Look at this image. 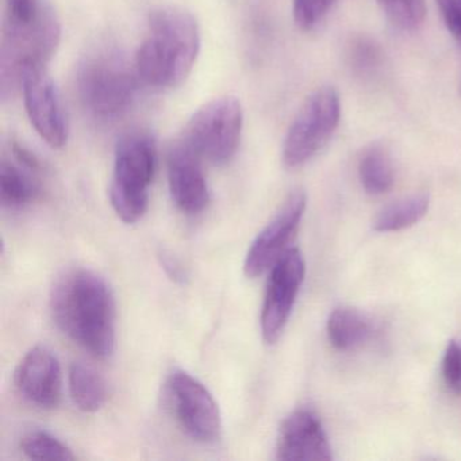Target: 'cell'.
<instances>
[{"instance_id":"ba28073f","label":"cell","mask_w":461,"mask_h":461,"mask_svg":"<svg viewBox=\"0 0 461 461\" xmlns=\"http://www.w3.org/2000/svg\"><path fill=\"white\" fill-rule=\"evenodd\" d=\"M168 391L177 422L187 436L201 444L220 439V407L203 383L188 372L175 371L169 376Z\"/></svg>"},{"instance_id":"d4e9b609","label":"cell","mask_w":461,"mask_h":461,"mask_svg":"<svg viewBox=\"0 0 461 461\" xmlns=\"http://www.w3.org/2000/svg\"><path fill=\"white\" fill-rule=\"evenodd\" d=\"M453 36L461 32V0H436Z\"/></svg>"},{"instance_id":"9a60e30c","label":"cell","mask_w":461,"mask_h":461,"mask_svg":"<svg viewBox=\"0 0 461 461\" xmlns=\"http://www.w3.org/2000/svg\"><path fill=\"white\" fill-rule=\"evenodd\" d=\"M374 333L371 320L357 309L339 307L328 320V337L336 349L348 350L360 348Z\"/></svg>"},{"instance_id":"7a4b0ae2","label":"cell","mask_w":461,"mask_h":461,"mask_svg":"<svg viewBox=\"0 0 461 461\" xmlns=\"http://www.w3.org/2000/svg\"><path fill=\"white\" fill-rule=\"evenodd\" d=\"M60 40V20L50 0H5L0 50L4 98L21 90L26 72L47 67Z\"/></svg>"},{"instance_id":"603a6c76","label":"cell","mask_w":461,"mask_h":461,"mask_svg":"<svg viewBox=\"0 0 461 461\" xmlns=\"http://www.w3.org/2000/svg\"><path fill=\"white\" fill-rule=\"evenodd\" d=\"M382 52L375 42L368 39H358L350 48V61L353 69L360 75H371L379 68Z\"/></svg>"},{"instance_id":"ac0fdd59","label":"cell","mask_w":461,"mask_h":461,"mask_svg":"<svg viewBox=\"0 0 461 461\" xmlns=\"http://www.w3.org/2000/svg\"><path fill=\"white\" fill-rule=\"evenodd\" d=\"M430 199L426 194L409 196L393 202L382 210L374 220V230L379 233L401 231L420 222L429 210Z\"/></svg>"},{"instance_id":"6da1fadb","label":"cell","mask_w":461,"mask_h":461,"mask_svg":"<svg viewBox=\"0 0 461 461\" xmlns=\"http://www.w3.org/2000/svg\"><path fill=\"white\" fill-rule=\"evenodd\" d=\"M50 310L58 328L86 352L96 358L114 353V295L95 272L77 268L59 277L52 288Z\"/></svg>"},{"instance_id":"5b68a950","label":"cell","mask_w":461,"mask_h":461,"mask_svg":"<svg viewBox=\"0 0 461 461\" xmlns=\"http://www.w3.org/2000/svg\"><path fill=\"white\" fill-rule=\"evenodd\" d=\"M158 164L155 140L144 131H133L120 140L115 150L110 202L125 223H136L149 206V187Z\"/></svg>"},{"instance_id":"7c38bea8","label":"cell","mask_w":461,"mask_h":461,"mask_svg":"<svg viewBox=\"0 0 461 461\" xmlns=\"http://www.w3.org/2000/svg\"><path fill=\"white\" fill-rule=\"evenodd\" d=\"M201 160L185 140L175 144L168 152L169 191L177 209L185 214H199L209 206V185Z\"/></svg>"},{"instance_id":"277c9868","label":"cell","mask_w":461,"mask_h":461,"mask_svg":"<svg viewBox=\"0 0 461 461\" xmlns=\"http://www.w3.org/2000/svg\"><path fill=\"white\" fill-rule=\"evenodd\" d=\"M139 80L136 67L131 69L122 56L113 50H96L77 69V95L91 117L117 120L133 106Z\"/></svg>"},{"instance_id":"d6986e66","label":"cell","mask_w":461,"mask_h":461,"mask_svg":"<svg viewBox=\"0 0 461 461\" xmlns=\"http://www.w3.org/2000/svg\"><path fill=\"white\" fill-rule=\"evenodd\" d=\"M40 187L25 171L9 161L0 166V201L7 209H21L36 201Z\"/></svg>"},{"instance_id":"8992f818","label":"cell","mask_w":461,"mask_h":461,"mask_svg":"<svg viewBox=\"0 0 461 461\" xmlns=\"http://www.w3.org/2000/svg\"><path fill=\"white\" fill-rule=\"evenodd\" d=\"M244 128V112L239 99H212L191 117L185 141L199 158L215 166H225L236 156Z\"/></svg>"},{"instance_id":"44dd1931","label":"cell","mask_w":461,"mask_h":461,"mask_svg":"<svg viewBox=\"0 0 461 461\" xmlns=\"http://www.w3.org/2000/svg\"><path fill=\"white\" fill-rule=\"evenodd\" d=\"M387 20L401 31H415L426 17L425 0H377Z\"/></svg>"},{"instance_id":"5bb4252c","label":"cell","mask_w":461,"mask_h":461,"mask_svg":"<svg viewBox=\"0 0 461 461\" xmlns=\"http://www.w3.org/2000/svg\"><path fill=\"white\" fill-rule=\"evenodd\" d=\"M276 457L288 461L333 458L325 429L312 410L299 409L285 418L277 437Z\"/></svg>"},{"instance_id":"4316f807","label":"cell","mask_w":461,"mask_h":461,"mask_svg":"<svg viewBox=\"0 0 461 461\" xmlns=\"http://www.w3.org/2000/svg\"><path fill=\"white\" fill-rule=\"evenodd\" d=\"M164 267H166L167 271L171 276H174L175 279H183V269L176 261L172 260V258H164L163 261Z\"/></svg>"},{"instance_id":"83f0119b","label":"cell","mask_w":461,"mask_h":461,"mask_svg":"<svg viewBox=\"0 0 461 461\" xmlns=\"http://www.w3.org/2000/svg\"><path fill=\"white\" fill-rule=\"evenodd\" d=\"M456 39H457V41L460 42L461 45V32L460 33L456 34ZM460 93H461V83H460Z\"/></svg>"},{"instance_id":"cb8c5ba5","label":"cell","mask_w":461,"mask_h":461,"mask_svg":"<svg viewBox=\"0 0 461 461\" xmlns=\"http://www.w3.org/2000/svg\"><path fill=\"white\" fill-rule=\"evenodd\" d=\"M442 379L453 393L461 395V345L450 341L442 357Z\"/></svg>"},{"instance_id":"52a82bcc","label":"cell","mask_w":461,"mask_h":461,"mask_svg":"<svg viewBox=\"0 0 461 461\" xmlns=\"http://www.w3.org/2000/svg\"><path fill=\"white\" fill-rule=\"evenodd\" d=\"M341 104L337 91L318 88L304 102L288 129L283 144L285 168H301L330 141L339 123Z\"/></svg>"},{"instance_id":"30bf717a","label":"cell","mask_w":461,"mask_h":461,"mask_svg":"<svg viewBox=\"0 0 461 461\" xmlns=\"http://www.w3.org/2000/svg\"><path fill=\"white\" fill-rule=\"evenodd\" d=\"M26 113L39 136L53 149L66 147L69 123L60 94L45 67L26 72L21 83Z\"/></svg>"},{"instance_id":"8fae6325","label":"cell","mask_w":461,"mask_h":461,"mask_svg":"<svg viewBox=\"0 0 461 461\" xmlns=\"http://www.w3.org/2000/svg\"><path fill=\"white\" fill-rule=\"evenodd\" d=\"M306 194L294 191L285 199L282 209L274 220L256 237L248 249L244 261V272L250 279L261 276L287 252L290 242L295 237L306 212Z\"/></svg>"},{"instance_id":"2e32d148","label":"cell","mask_w":461,"mask_h":461,"mask_svg":"<svg viewBox=\"0 0 461 461\" xmlns=\"http://www.w3.org/2000/svg\"><path fill=\"white\" fill-rule=\"evenodd\" d=\"M69 393L77 409L85 412H96L106 404L107 384L101 374L77 363L69 369Z\"/></svg>"},{"instance_id":"3957f363","label":"cell","mask_w":461,"mask_h":461,"mask_svg":"<svg viewBox=\"0 0 461 461\" xmlns=\"http://www.w3.org/2000/svg\"><path fill=\"white\" fill-rule=\"evenodd\" d=\"M199 50L201 31L195 17L182 7H160L150 13L134 67L140 80L150 87H179L190 77Z\"/></svg>"},{"instance_id":"ffe728a7","label":"cell","mask_w":461,"mask_h":461,"mask_svg":"<svg viewBox=\"0 0 461 461\" xmlns=\"http://www.w3.org/2000/svg\"><path fill=\"white\" fill-rule=\"evenodd\" d=\"M21 452L32 460H75L72 450L60 439L44 430L26 433L20 441Z\"/></svg>"},{"instance_id":"e0dca14e","label":"cell","mask_w":461,"mask_h":461,"mask_svg":"<svg viewBox=\"0 0 461 461\" xmlns=\"http://www.w3.org/2000/svg\"><path fill=\"white\" fill-rule=\"evenodd\" d=\"M358 176L364 191L369 195H383L395 182L393 158L383 145H374L364 152L358 164Z\"/></svg>"},{"instance_id":"7402d4cb","label":"cell","mask_w":461,"mask_h":461,"mask_svg":"<svg viewBox=\"0 0 461 461\" xmlns=\"http://www.w3.org/2000/svg\"><path fill=\"white\" fill-rule=\"evenodd\" d=\"M334 0H294L293 15L302 31H312L333 6Z\"/></svg>"},{"instance_id":"4fadbf2b","label":"cell","mask_w":461,"mask_h":461,"mask_svg":"<svg viewBox=\"0 0 461 461\" xmlns=\"http://www.w3.org/2000/svg\"><path fill=\"white\" fill-rule=\"evenodd\" d=\"M21 395L40 409H55L63 395V372L58 357L47 348L29 350L15 372Z\"/></svg>"},{"instance_id":"9c48e42d","label":"cell","mask_w":461,"mask_h":461,"mask_svg":"<svg viewBox=\"0 0 461 461\" xmlns=\"http://www.w3.org/2000/svg\"><path fill=\"white\" fill-rule=\"evenodd\" d=\"M306 275L301 250L290 248L272 266L261 309V334L268 345L279 341L290 320L294 304Z\"/></svg>"},{"instance_id":"484cf974","label":"cell","mask_w":461,"mask_h":461,"mask_svg":"<svg viewBox=\"0 0 461 461\" xmlns=\"http://www.w3.org/2000/svg\"><path fill=\"white\" fill-rule=\"evenodd\" d=\"M12 150L15 160H17L23 168L33 172H37L41 169V163H40L39 158H37L34 153H32L28 148L18 144V142H14V144H13Z\"/></svg>"}]
</instances>
